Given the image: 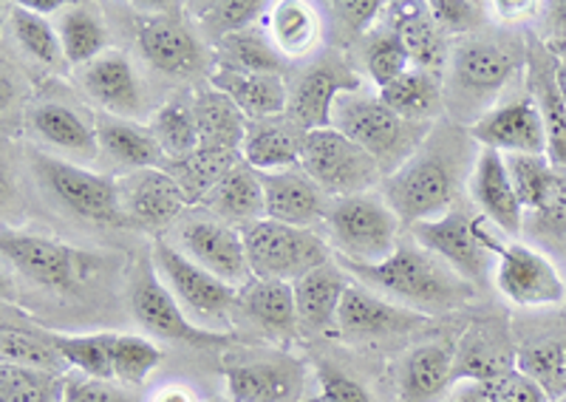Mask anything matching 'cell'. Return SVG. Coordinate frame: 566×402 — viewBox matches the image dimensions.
I'll return each instance as SVG.
<instances>
[{
  "mask_svg": "<svg viewBox=\"0 0 566 402\" xmlns=\"http://www.w3.org/2000/svg\"><path fill=\"white\" fill-rule=\"evenodd\" d=\"M270 3L264 0H219V3H190L187 12L199 20L201 32L210 40L221 43L230 34H239L244 29L258 27V20L270 12Z\"/></svg>",
  "mask_w": 566,
  "mask_h": 402,
  "instance_id": "cell-42",
  "label": "cell"
},
{
  "mask_svg": "<svg viewBox=\"0 0 566 402\" xmlns=\"http://www.w3.org/2000/svg\"><path fill=\"white\" fill-rule=\"evenodd\" d=\"M413 241L419 247L442 258L444 264L457 269L462 278L470 284H479L488 273V250L482 247V241L476 239L473 230V215L464 208L453 204L451 210L439 219L419 221L411 228Z\"/></svg>",
  "mask_w": 566,
  "mask_h": 402,
  "instance_id": "cell-15",
  "label": "cell"
},
{
  "mask_svg": "<svg viewBox=\"0 0 566 402\" xmlns=\"http://www.w3.org/2000/svg\"><path fill=\"white\" fill-rule=\"evenodd\" d=\"M451 402H490L476 383H462L451 394Z\"/></svg>",
  "mask_w": 566,
  "mask_h": 402,
  "instance_id": "cell-58",
  "label": "cell"
},
{
  "mask_svg": "<svg viewBox=\"0 0 566 402\" xmlns=\"http://www.w3.org/2000/svg\"><path fill=\"white\" fill-rule=\"evenodd\" d=\"M470 137L502 156H547V130L535 99L495 105L479 123L470 125Z\"/></svg>",
  "mask_w": 566,
  "mask_h": 402,
  "instance_id": "cell-16",
  "label": "cell"
},
{
  "mask_svg": "<svg viewBox=\"0 0 566 402\" xmlns=\"http://www.w3.org/2000/svg\"><path fill=\"white\" fill-rule=\"evenodd\" d=\"M488 9L493 12V18L504 20V23H515V20L533 18L541 7L535 0H495V3H488Z\"/></svg>",
  "mask_w": 566,
  "mask_h": 402,
  "instance_id": "cell-55",
  "label": "cell"
},
{
  "mask_svg": "<svg viewBox=\"0 0 566 402\" xmlns=\"http://www.w3.org/2000/svg\"><path fill=\"white\" fill-rule=\"evenodd\" d=\"M3 9L9 12V27H12L18 46L23 49L29 57L38 60L40 65L63 74L65 68H69V60H65L57 29H54L45 18H40V14L29 12L20 0H12V3H7Z\"/></svg>",
  "mask_w": 566,
  "mask_h": 402,
  "instance_id": "cell-37",
  "label": "cell"
},
{
  "mask_svg": "<svg viewBox=\"0 0 566 402\" xmlns=\"http://www.w3.org/2000/svg\"><path fill=\"white\" fill-rule=\"evenodd\" d=\"M535 105L547 130V156L549 162L566 168V99L558 88V74H535Z\"/></svg>",
  "mask_w": 566,
  "mask_h": 402,
  "instance_id": "cell-43",
  "label": "cell"
},
{
  "mask_svg": "<svg viewBox=\"0 0 566 402\" xmlns=\"http://www.w3.org/2000/svg\"><path fill=\"white\" fill-rule=\"evenodd\" d=\"M216 52H219V65H227V68L283 77V54L272 46L270 34L264 29L252 27L239 34H230L221 43H216Z\"/></svg>",
  "mask_w": 566,
  "mask_h": 402,
  "instance_id": "cell-39",
  "label": "cell"
},
{
  "mask_svg": "<svg viewBox=\"0 0 566 402\" xmlns=\"http://www.w3.org/2000/svg\"><path fill=\"white\" fill-rule=\"evenodd\" d=\"M201 204L210 210V215L239 230L266 215L264 188H261L258 170H252L244 159L232 165L230 173L210 190Z\"/></svg>",
  "mask_w": 566,
  "mask_h": 402,
  "instance_id": "cell-28",
  "label": "cell"
},
{
  "mask_svg": "<svg viewBox=\"0 0 566 402\" xmlns=\"http://www.w3.org/2000/svg\"><path fill=\"white\" fill-rule=\"evenodd\" d=\"M490 402H553L549 394L522 369H507L488 383H476Z\"/></svg>",
  "mask_w": 566,
  "mask_h": 402,
  "instance_id": "cell-52",
  "label": "cell"
},
{
  "mask_svg": "<svg viewBox=\"0 0 566 402\" xmlns=\"http://www.w3.org/2000/svg\"><path fill=\"white\" fill-rule=\"evenodd\" d=\"M337 261L354 281L377 286L380 293L391 295L413 311L457 309L476 295L468 278H462L457 269L422 247L399 244L397 253L388 255L380 264H357L340 255Z\"/></svg>",
  "mask_w": 566,
  "mask_h": 402,
  "instance_id": "cell-1",
  "label": "cell"
},
{
  "mask_svg": "<svg viewBox=\"0 0 566 402\" xmlns=\"http://www.w3.org/2000/svg\"><path fill=\"white\" fill-rule=\"evenodd\" d=\"M65 380L54 371L9 366L0 369V400L3 402H63Z\"/></svg>",
  "mask_w": 566,
  "mask_h": 402,
  "instance_id": "cell-45",
  "label": "cell"
},
{
  "mask_svg": "<svg viewBox=\"0 0 566 402\" xmlns=\"http://www.w3.org/2000/svg\"><path fill=\"white\" fill-rule=\"evenodd\" d=\"M207 402H230V400H207Z\"/></svg>",
  "mask_w": 566,
  "mask_h": 402,
  "instance_id": "cell-62",
  "label": "cell"
},
{
  "mask_svg": "<svg viewBox=\"0 0 566 402\" xmlns=\"http://www.w3.org/2000/svg\"><path fill=\"white\" fill-rule=\"evenodd\" d=\"M99 148L130 170H150V168H168V159L161 154L159 142L154 139L148 125H139L136 119L114 117V114H99L97 123Z\"/></svg>",
  "mask_w": 566,
  "mask_h": 402,
  "instance_id": "cell-29",
  "label": "cell"
},
{
  "mask_svg": "<svg viewBox=\"0 0 566 402\" xmlns=\"http://www.w3.org/2000/svg\"><path fill=\"white\" fill-rule=\"evenodd\" d=\"M63 363L83 371L91 380L114 383V349L116 331H94V335H49Z\"/></svg>",
  "mask_w": 566,
  "mask_h": 402,
  "instance_id": "cell-38",
  "label": "cell"
},
{
  "mask_svg": "<svg viewBox=\"0 0 566 402\" xmlns=\"http://www.w3.org/2000/svg\"><path fill=\"white\" fill-rule=\"evenodd\" d=\"M558 88H560V94H564V99H566V65H560V68H558Z\"/></svg>",
  "mask_w": 566,
  "mask_h": 402,
  "instance_id": "cell-60",
  "label": "cell"
},
{
  "mask_svg": "<svg viewBox=\"0 0 566 402\" xmlns=\"http://www.w3.org/2000/svg\"><path fill=\"white\" fill-rule=\"evenodd\" d=\"M142 57L168 77H196L205 68V46L199 34L179 14H148L136 32Z\"/></svg>",
  "mask_w": 566,
  "mask_h": 402,
  "instance_id": "cell-17",
  "label": "cell"
},
{
  "mask_svg": "<svg viewBox=\"0 0 566 402\" xmlns=\"http://www.w3.org/2000/svg\"><path fill=\"white\" fill-rule=\"evenodd\" d=\"M377 97L397 114L417 125H431L444 110V88L439 80L419 68H408L399 80L380 88Z\"/></svg>",
  "mask_w": 566,
  "mask_h": 402,
  "instance_id": "cell-35",
  "label": "cell"
},
{
  "mask_svg": "<svg viewBox=\"0 0 566 402\" xmlns=\"http://www.w3.org/2000/svg\"><path fill=\"white\" fill-rule=\"evenodd\" d=\"M453 351L444 343H422L406 357L399 391L406 402H433L453 380Z\"/></svg>",
  "mask_w": 566,
  "mask_h": 402,
  "instance_id": "cell-33",
  "label": "cell"
},
{
  "mask_svg": "<svg viewBox=\"0 0 566 402\" xmlns=\"http://www.w3.org/2000/svg\"><path fill=\"white\" fill-rule=\"evenodd\" d=\"M553 402H566V394H564V396H558V400H553Z\"/></svg>",
  "mask_w": 566,
  "mask_h": 402,
  "instance_id": "cell-61",
  "label": "cell"
},
{
  "mask_svg": "<svg viewBox=\"0 0 566 402\" xmlns=\"http://www.w3.org/2000/svg\"><path fill=\"white\" fill-rule=\"evenodd\" d=\"M0 253L23 278L60 295L77 293L85 275L97 266L94 255L80 253L60 239L23 233V230H7L0 241Z\"/></svg>",
  "mask_w": 566,
  "mask_h": 402,
  "instance_id": "cell-10",
  "label": "cell"
},
{
  "mask_svg": "<svg viewBox=\"0 0 566 402\" xmlns=\"http://www.w3.org/2000/svg\"><path fill=\"white\" fill-rule=\"evenodd\" d=\"M310 130L292 123L286 114L270 119H258L247 128L244 145H241V159L258 173L270 170H286L301 165L303 139Z\"/></svg>",
  "mask_w": 566,
  "mask_h": 402,
  "instance_id": "cell-25",
  "label": "cell"
},
{
  "mask_svg": "<svg viewBox=\"0 0 566 402\" xmlns=\"http://www.w3.org/2000/svg\"><path fill=\"white\" fill-rule=\"evenodd\" d=\"M391 29L406 46L411 68L428 72L437 77L451 63L448 34L437 27L428 12V3H397L391 7Z\"/></svg>",
  "mask_w": 566,
  "mask_h": 402,
  "instance_id": "cell-26",
  "label": "cell"
},
{
  "mask_svg": "<svg viewBox=\"0 0 566 402\" xmlns=\"http://www.w3.org/2000/svg\"><path fill=\"white\" fill-rule=\"evenodd\" d=\"M352 284L354 278L335 258L321 264L317 269H312V273H306L301 281H295L292 289H295V306L301 329H337V311H340V304Z\"/></svg>",
  "mask_w": 566,
  "mask_h": 402,
  "instance_id": "cell-24",
  "label": "cell"
},
{
  "mask_svg": "<svg viewBox=\"0 0 566 402\" xmlns=\"http://www.w3.org/2000/svg\"><path fill=\"white\" fill-rule=\"evenodd\" d=\"M386 3L380 0H337V3H328V23L335 29V34L340 40H354V38H368L371 27L380 20Z\"/></svg>",
  "mask_w": 566,
  "mask_h": 402,
  "instance_id": "cell-50",
  "label": "cell"
},
{
  "mask_svg": "<svg viewBox=\"0 0 566 402\" xmlns=\"http://www.w3.org/2000/svg\"><path fill=\"white\" fill-rule=\"evenodd\" d=\"M239 159L241 154H232V150L199 148L193 156L181 159V162L168 165V170L176 176V182L181 184L190 204H201L210 195V190L230 173L232 165L239 162Z\"/></svg>",
  "mask_w": 566,
  "mask_h": 402,
  "instance_id": "cell-41",
  "label": "cell"
},
{
  "mask_svg": "<svg viewBox=\"0 0 566 402\" xmlns=\"http://www.w3.org/2000/svg\"><path fill=\"white\" fill-rule=\"evenodd\" d=\"M179 250L235 289H244L252 281L244 235L216 215H193L179 224Z\"/></svg>",
  "mask_w": 566,
  "mask_h": 402,
  "instance_id": "cell-14",
  "label": "cell"
},
{
  "mask_svg": "<svg viewBox=\"0 0 566 402\" xmlns=\"http://www.w3.org/2000/svg\"><path fill=\"white\" fill-rule=\"evenodd\" d=\"M57 34L69 65L85 68L108 52V27L103 14L88 3H71L57 20Z\"/></svg>",
  "mask_w": 566,
  "mask_h": 402,
  "instance_id": "cell-36",
  "label": "cell"
},
{
  "mask_svg": "<svg viewBox=\"0 0 566 402\" xmlns=\"http://www.w3.org/2000/svg\"><path fill=\"white\" fill-rule=\"evenodd\" d=\"M161 349L145 335H116L114 374L125 385H142L161 363Z\"/></svg>",
  "mask_w": 566,
  "mask_h": 402,
  "instance_id": "cell-48",
  "label": "cell"
},
{
  "mask_svg": "<svg viewBox=\"0 0 566 402\" xmlns=\"http://www.w3.org/2000/svg\"><path fill=\"white\" fill-rule=\"evenodd\" d=\"M0 355H3V363L9 366H27V369L54 371V374L63 366V357L54 349L49 335H29V331L12 329V326H3Z\"/></svg>",
  "mask_w": 566,
  "mask_h": 402,
  "instance_id": "cell-46",
  "label": "cell"
},
{
  "mask_svg": "<svg viewBox=\"0 0 566 402\" xmlns=\"http://www.w3.org/2000/svg\"><path fill=\"white\" fill-rule=\"evenodd\" d=\"M524 374L533 377L541 389L547 391L549 400L566 394V346L564 343H535L518 355V366Z\"/></svg>",
  "mask_w": 566,
  "mask_h": 402,
  "instance_id": "cell-47",
  "label": "cell"
},
{
  "mask_svg": "<svg viewBox=\"0 0 566 402\" xmlns=\"http://www.w3.org/2000/svg\"><path fill=\"white\" fill-rule=\"evenodd\" d=\"M428 12L444 34H473L490 18L488 3L479 0H428Z\"/></svg>",
  "mask_w": 566,
  "mask_h": 402,
  "instance_id": "cell-51",
  "label": "cell"
},
{
  "mask_svg": "<svg viewBox=\"0 0 566 402\" xmlns=\"http://www.w3.org/2000/svg\"><path fill=\"white\" fill-rule=\"evenodd\" d=\"M239 306L255 326L272 338H292L301 329L295 306V289L286 281L252 278L241 289Z\"/></svg>",
  "mask_w": 566,
  "mask_h": 402,
  "instance_id": "cell-30",
  "label": "cell"
},
{
  "mask_svg": "<svg viewBox=\"0 0 566 402\" xmlns=\"http://www.w3.org/2000/svg\"><path fill=\"white\" fill-rule=\"evenodd\" d=\"M459 165L451 150L439 145H422L399 170L386 176L382 199L402 224H419L444 215L457 204Z\"/></svg>",
  "mask_w": 566,
  "mask_h": 402,
  "instance_id": "cell-2",
  "label": "cell"
},
{
  "mask_svg": "<svg viewBox=\"0 0 566 402\" xmlns=\"http://www.w3.org/2000/svg\"><path fill=\"white\" fill-rule=\"evenodd\" d=\"M549 20H553V27H558L560 32H564V38H566V3H553V7H549Z\"/></svg>",
  "mask_w": 566,
  "mask_h": 402,
  "instance_id": "cell-59",
  "label": "cell"
},
{
  "mask_svg": "<svg viewBox=\"0 0 566 402\" xmlns=\"http://www.w3.org/2000/svg\"><path fill=\"white\" fill-rule=\"evenodd\" d=\"M119 199L130 224L168 228L190 208V199L168 168L130 170L119 179Z\"/></svg>",
  "mask_w": 566,
  "mask_h": 402,
  "instance_id": "cell-18",
  "label": "cell"
},
{
  "mask_svg": "<svg viewBox=\"0 0 566 402\" xmlns=\"http://www.w3.org/2000/svg\"><path fill=\"white\" fill-rule=\"evenodd\" d=\"M258 179H261V188H264V219L306 230L315 228L317 221H326L332 199L323 193L321 184L301 165L258 173Z\"/></svg>",
  "mask_w": 566,
  "mask_h": 402,
  "instance_id": "cell-19",
  "label": "cell"
},
{
  "mask_svg": "<svg viewBox=\"0 0 566 402\" xmlns=\"http://www.w3.org/2000/svg\"><path fill=\"white\" fill-rule=\"evenodd\" d=\"M518 54L504 43L482 38H468L451 52L444 105H451L459 119L484 117L493 99L507 88L518 68Z\"/></svg>",
  "mask_w": 566,
  "mask_h": 402,
  "instance_id": "cell-4",
  "label": "cell"
},
{
  "mask_svg": "<svg viewBox=\"0 0 566 402\" xmlns=\"http://www.w3.org/2000/svg\"><path fill=\"white\" fill-rule=\"evenodd\" d=\"M23 7L29 9V12L40 14V18H52V14H63L65 9L71 7V3H65V0H20Z\"/></svg>",
  "mask_w": 566,
  "mask_h": 402,
  "instance_id": "cell-56",
  "label": "cell"
},
{
  "mask_svg": "<svg viewBox=\"0 0 566 402\" xmlns=\"http://www.w3.org/2000/svg\"><path fill=\"white\" fill-rule=\"evenodd\" d=\"M317 383H321L323 402H374L371 394L352 374L332 363H323L317 369Z\"/></svg>",
  "mask_w": 566,
  "mask_h": 402,
  "instance_id": "cell-53",
  "label": "cell"
},
{
  "mask_svg": "<svg viewBox=\"0 0 566 402\" xmlns=\"http://www.w3.org/2000/svg\"><path fill=\"white\" fill-rule=\"evenodd\" d=\"M363 65H366L368 80L380 92V88L391 85L394 80H399L411 68V60H408L406 46H402V40L397 38L394 29H377L363 43Z\"/></svg>",
  "mask_w": 566,
  "mask_h": 402,
  "instance_id": "cell-44",
  "label": "cell"
},
{
  "mask_svg": "<svg viewBox=\"0 0 566 402\" xmlns=\"http://www.w3.org/2000/svg\"><path fill=\"white\" fill-rule=\"evenodd\" d=\"M399 224L380 193L332 199L326 213L328 247L357 264H380L399 247Z\"/></svg>",
  "mask_w": 566,
  "mask_h": 402,
  "instance_id": "cell-5",
  "label": "cell"
},
{
  "mask_svg": "<svg viewBox=\"0 0 566 402\" xmlns=\"http://www.w3.org/2000/svg\"><path fill=\"white\" fill-rule=\"evenodd\" d=\"M424 324L422 311L408 306L388 304L377 293L366 289V284L354 281L337 311V331L346 340H374L388 338L397 331H411Z\"/></svg>",
  "mask_w": 566,
  "mask_h": 402,
  "instance_id": "cell-20",
  "label": "cell"
},
{
  "mask_svg": "<svg viewBox=\"0 0 566 402\" xmlns=\"http://www.w3.org/2000/svg\"><path fill=\"white\" fill-rule=\"evenodd\" d=\"M32 168L45 193L71 215L91 224H103V228L130 224L123 210V199H119V179L85 170L43 150H32Z\"/></svg>",
  "mask_w": 566,
  "mask_h": 402,
  "instance_id": "cell-7",
  "label": "cell"
},
{
  "mask_svg": "<svg viewBox=\"0 0 566 402\" xmlns=\"http://www.w3.org/2000/svg\"><path fill=\"white\" fill-rule=\"evenodd\" d=\"M148 128L150 134H154L156 142H159L168 165L181 162V159L193 156L196 150L201 148L199 125H196V117H193V105L176 103V99L159 105V108L154 110V117H150Z\"/></svg>",
  "mask_w": 566,
  "mask_h": 402,
  "instance_id": "cell-40",
  "label": "cell"
},
{
  "mask_svg": "<svg viewBox=\"0 0 566 402\" xmlns=\"http://www.w3.org/2000/svg\"><path fill=\"white\" fill-rule=\"evenodd\" d=\"M150 402H196V394L190 389H185V385H168L159 394H154Z\"/></svg>",
  "mask_w": 566,
  "mask_h": 402,
  "instance_id": "cell-57",
  "label": "cell"
},
{
  "mask_svg": "<svg viewBox=\"0 0 566 402\" xmlns=\"http://www.w3.org/2000/svg\"><path fill=\"white\" fill-rule=\"evenodd\" d=\"M150 261H154L156 275L176 295L181 309L196 315L199 320L224 324L230 309L239 306L241 289L221 281L219 275H212L210 269L196 264L193 258H187L170 241L156 239L154 250H150Z\"/></svg>",
  "mask_w": 566,
  "mask_h": 402,
  "instance_id": "cell-11",
  "label": "cell"
},
{
  "mask_svg": "<svg viewBox=\"0 0 566 402\" xmlns=\"http://www.w3.org/2000/svg\"><path fill=\"white\" fill-rule=\"evenodd\" d=\"M301 168L321 184L328 199L371 193L382 176L377 159L366 154L360 145H354L337 128H321L306 134Z\"/></svg>",
  "mask_w": 566,
  "mask_h": 402,
  "instance_id": "cell-9",
  "label": "cell"
},
{
  "mask_svg": "<svg viewBox=\"0 0 566 402\" xmlns=\"http://www.w3.org/2000/svg\"><path fill=\"white\" fill-rule=\"evenodd\" d=\"M63 402H130L123 391H116L111 383L103 380H65Z\"/></svg>",
  "mask_w": 566,
  "mask_h": 402,
  "instance_id": "cell-54",
  "label": "cell"
},
{
  "mask_svg": "<svg viewBox=\"0 0 566 402\" xmlns=\"http://www.w3.org/2000/svg\"><path fill=\"white\" fill-rule=\"evenodd\" d=\"M310 402H323V400H310Z\"/></svg>",
  "mask_w": 566,
  "mask_h": 402,
  "instance_id": "cell-63",
  "label": "cell"
},
{
  "mask_svg": "<svg viewBox=\"0 0 566 402\" xmlns=\"http://www.w3.org/2000/svg\"><path fill=\"white\" fill-rule=\"evenodd\" d=\"M210 80L212 88H219L221 94H227L232 103L239 105V110L250 123L281 117L290 108V94H286L283 77L247 74L235 72V68H227V65H216V72H212Z\"/></svg>",
  "mask_w": 566,
  "mask_h": 402,
  "instance_id": "cell-27",
  "label": "cell"
},
{
  "mask_svg": "<svg viewBox=\"0 0 566 402\" xmlns=\"http://www.w3.org/2000/svg\"><path fill=\"white\" fill-rule=\"evenodd\" d=\"M321 29L323 23L317 9L303 0L272 3L270 14H266V34L283 57H306L315 52Z\"/></svg>",
  "mask_w": 566,
  "mask_h": 402,
  "instance_id": "cell-32",
  "label": "cell"
},
{
  "mask_svg": "<svg viewBox=\"0 0 566 402\" xmlns=\"http://www.w3.org/2000/svg\"><path fill=\"white\" fill-rule=\"evenodd\" d=\"M476 239L490 255L499 258L495 264V286L499 293L515 306L524 309H544V306H558L566 298V281L558 273V266L538 250L510 241L502 244L490 233V221L484 215L473 219Z\"/></svg>",
  "mask_w": 566,
  "mask_h": 402,
  "instance_id": "cell-6",
  "label": "cell"
},
{
  "mask_svg": "<svg viewBox=\"0 0 566 402\" xmlns=\"http://www.w3.org/2000/svg\"><path fill=\"white\" fill-rule=\"evenodd\" d=\"M507 369H513V363L504 360L482 335H468L453 357V380L459 383H488Z\"/></svg>",
  "mask_w": 566,
  "mask_h": 402,
  "instance_id": "cell-49",
  "label": "cell"
},
{
  "mask_svg": "<svg viewBox=\"0 0 566 402\" xmlns=\"http://www.w3.org/2000/svg\"><path fill=\"white\" fill-rule=\"evenodd\" d=\"M130 309L134 318L148 335L159 340L185 346H224L227 338L221 331H210L196 326L187 318L176 295L170 293L165 281L156 275L154 266H142L130 284Z\"/></svg>",
  "mask_w": 566,
  "mask_h": 402,
  "instance_id": "cell-12",
  "label": "cell"
},
{
  "mask_svg": "<svg viewBox=\"0 0 566 402\" xmlns=\"http://www.w3.org/2000/svg\"><path fill=\"white\" fill-rule=\"evenodd\" d=\"M252 278L295 284L303 275L332 261V247L315 230L258 219L241 228Z\"/></svg>",
  "mask_w": 566,
  "mask_h": 402,
  "instance_id": "cell-8",
  "label": "cell"
},
{
  "mask_svg": "<svg viewBox=\"0 0 566 402\" xmlns=\"http://www.w3.org/2000/svg\"><path fill=\"white\" fill-rule=\"evenodd\" d=\"M470 195L493 228L518 239L524 228V208L510 182L507 162L499 150L482 148L470 173Z\"/></svg>",
  "mask_w": 566,
  "mask_h": 402,
  "instance_id": "cell-22",
  "label": "cell"
},
{
  "mask_svg": "<svg viewBox=\"0 0 566 402\" xmlns=\"http://www.w3.org/2000/svg\"><path fill=\"white\" fill-rule=\"evenodd\" d=\"M32 130L38 134L43 142H49L52 148L69 150V154H77L83 159H94L99 150L97 128L85 123L77 110H71L69 105L60 103H40L32 110Z\"/></svg>",
  "mask_w": 566,
  "mask_h": 402,
  "instance_id": "cell-34",
  "label": "cell"
},
{
  "mask_svg": "<svg viewBox=\"0 0 566 402\" xmlns=\"http://www.w3.org/2000/svg\"><path fill=\"white\" fill-rule=\"evenodd\" d=\"M224 389L230 402H301L303 366L292 357L230 366Z\"/></svg>",
  "mask_w": 566,
  "mask_h": 402,
  "instance_id": "cell-21",
  "label": "cell"
},
{
  "mask_svg": "<svg viewBox=\"0 0 566 402\" xmlns=\"http://www.w3.org/2000/svg\"><path fill=\"white\" fill-rule=\"evenodd\" d=\"M363 88L360 74L340 54H326L301 74L290 94L286 117L301 125L303 130L332 128L337 99L346 94H357Z\"/></svg>",
  "mask_w": 566,
  "mask_h": 402,
  "instance_id": "cell-13",
  "label": "cell"
},
{
  "mask_svg": "<svg viewBox=\"0 0 566 402\" xmlns=\"http://www.w3.org/2000/svg\"><path fill=\"white\" fill-rule=\"evenodd\" d=\"M332 128L346 134L354 145L371 154L382 173L388 176L402 168L422 148L424 139L431 137L428 125L408 123L397 117L380 97H366L360 92L337 99Z\"/></svg>",
  "mask_w": 566,
  "mask_h": 402,
  "instance_id": "cell-3",
  "label": "cell"
},
{
  "mask_svg": "<svg viewBox=\"0 0 566 402\" xmlns=\"http://www.w3.org/2000/svg\"><path fill=\"white\" fill-rule=\"evenodd\" d=\"M80 85L103 114L134 119L145 105V92L136 68L123 52H105L94 63L80 68Z\"/></svg>",
  "mask_w": 566,
  "mask_h": 402,
  "instance_id": "cell-23",
  "label": "cell"
},
{
  "mask_svg": "<svg viewBox=\"0 0 566 402\" xmlns=\"http://www.w3.org/2000/svg\"><path fill=\"white\" fill-rule=\"evenodd\" d=\"M193 117L199 125L201 148H216V150H232V154H241V145H244L247 128H250V119L239 110V105L232 103L227 94H221L219 88H205L193 97Z\"/></svg>",
  "mask_w": 566,
  "mask_h": 402,
  "instance_id": "cell-31",
  "label": "cell"
}]
</instances>
